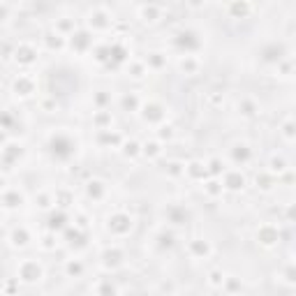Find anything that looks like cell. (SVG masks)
Returning <instances> with one entry per match:
<instances>
[{
  "label": "cell",
  "instance_id": "obj_1",
  "mask_svg": "<svg viewBox=\"0 0 296 296\" xmlns=\"http://www.w3.org/2000/svg\"><path fill=\"white\" fill-rule=\"evenodd\" d=\"M42 266L35 259H23L19 264V280H23V282H37V280H42Z\"/></svg>",
  "mask_w": 296,
  "mask_h": 296
},
{
  "label": "cell",
  "instance_id": "obj_2",
  "mask_svg": "<svg viewBox=\"0 0 296 296\" xmlns=\"http://www.w3.org/2000/svg\"><path fill=\"white\" fill-rule=\"evenodd\" d=\"M132 225H134V220H132V215L127 213H116L109 218V231L116 236H125L127 231H132Z\"/></svg>",
  "mask_w": 296,
  "mask_h": 296
},
{
  "label": "cell",
  "instance_id": "obj_3",
  "mask_svg": "<svg viewBox=\"0 0 296 296\" xmlns=\"http://www.w3.org/2000/svg\"><path fill=\"white\" fill-rule=\"evenodd\" d=\"M222 187H225V190H234V192L243 190V187H245V176L238 169L222 171Z\"/></svg>",
  "mask_w": 296,
  "mask_h": 296
},
{
  "label": "cell",
  "instance_id": "obj_4",
  "mask_svg": "<svg viewBox=\"0 0 296 296\" xmlns=\"http://www.w3.org/2000/svg\"><path fill=\"white\" fill-rule=\"evenodd\" d=\"M278 238H280V231H278V227H273V225H264L257 229V241L262 243V245L271 248L278 243Z\"/></svg>",
  "mask_w": 296,
  "mask_h": 296
},
{
  "label": "cell",
  "instance_id": "obj_5",
  "mask_svg": "<svg viewBox=\"0 0 296 296\" xmlns=\"http://www.w3.org/2000/svg\"><path fill=\"white\" fill-rule=\"evenodd\" d=\"M14 90H17V95H21V97H28V95L35 93V81L33 77H28V74H19V79L14 81Z\"/></svg>",
  "mask_w": 296,
  "mask_h": 296
},
{
  "label": "cell",
  "instance_id": "obj_6",
  "mask_svg": "<svg viewBox=\"0 0 296 296\" xmlns=\"http://www.w3.org/2000/svg\"><path fill=\"white\" fill-rule=\"evenodd\" d=\"M35 56H37V49H35L33 44H26V42H23L21 46H17V51H14V58H17V63H23V65H28V63H35Z\"/></svg>",
  "mask_w": 296,
  "mask_h": 296
},
{
  "label": "cell",
  "instance_id": "obj_7",
  "mask_svg": "<svg viewBox=\"0 0 296 296\" xmlns=\"http://www.w3.org/2000/svg\"><path fill=\"white\" fill-rule=\"evenodd\" d=\"M90 28H109L111 23H114V19L109 17V12H105V10H95V12H90Z\"/></svg>",
  "mask_w": 296,
  "mask_h": 296
},
{
  "label": "cell",
  "instance_id": "obj_8",
  "mask_svg": "<svg viewBox=\"0 0 296 296\" xmlns=\"http://www.w3.org/2000/svg\"><path fill=\"white\" fill-rule=\"evenodd\" d=\"M289 169V162H287L282 155H273L269 162V174L271 176H280V174H285V171Z\"/></svg>",
  "mask_w": 296,
  "mask_h": 296
},
{
  "label": "cell",
  "instance_id": "obj_9",
  "mask_svg": "<svg viewBox=\"0 0 296 296\" xmlns=\"http://www.w3.org/2000/svg\"><path fill=\"white\" fill-rule=\"evenodd\" d=\"M190 253L194 255V257L204 259V257H209L211 255V245L206 241H202V238H194V241L190 243Z\"/></svg>",
  "mask_w": 296,
  "mask_h": 296
},
{
  "label": "cell",
  "instance_id": "obj_10",
  "mask_svg": "<svg viewBox=\"0 0 296 296\" xmlns=\"http://www.w3.org/2000/svg\"><path fill=\"white\" fill-rule=\"evenodd\" d=\"M12 245H17V248H26L28 243H30V234L26 231V227H19V229L12 231Z\"/></svg>",
  "mask_w": 296,
  "mask_h": 296
},
{
  "label": "cell",
  "instance_id": "obj_11",
  "mask_svg": "<svg viewBox=\"0 0 296 296\" xmlns=\"http://www.w3.org/2000/svg\"><path fill=\"white\" fill-rule=\"evenodd\" d=\"M178 65H181V70L185 72V74H197V67H199V61L197 58H194V56H183L181 58V63H178Z\"/></svg>",
  "mask_w": 296,
  "mask_h": 296
},
{
  "label": "cell",
  "instance_id": "obj_12",
  "mask_svg": "<svg viewBox=\"0 0 296 296\" xmlns=\"http://www.w3.org/2000/svg\"><path fill=\"white\" fill-rule=\"evenodd\" d=\"M231 155H234V162H248L250 160V148H248V143H236L234 151H231Z\"/></svg>",
  "mask_w": 296,
  "mask_h": 296
},
{
  "label": "cell",
  "instance_id": "obj_13",
  "mask_svg": "<svg viewBox=\"0 0 296 296\" xmlns=\"http://www.w3.org/2000/svg\"><path fill=\"white\" fill-rule=\"evenodd\" d=\"M185 174L187 176L197 174V178H206V176H209V169H206V165H202V162H190V165L185 167Z\"/></svg>",
  "mask_w": 296,
  "mask_h": 296
},
{
  "label": "cell",
  "instance_id": "obj_14",
  "mask_svg": "<svg viewBox=\"0 0 296 296\" xmlns=\"http://www.w3.org/2000/svg\"><path fill=\"white\" fill-rule=\"evenodd\" d=\"M238 111H241L243 116H255L259 109H257V105H255L250 97H243L241 102H238Z\"/></svg>",
  "mask_w": 296,
  "mask_h": 296
},
{
  "label": "cell",
  "instance_id": "obj_15",
  "mask_svg": "<svg viewBox=\"0 0 296 296\" xmlns=\"http://www.w3.org/2000/svg\"><path fill=\"white\" fill-rule=\"evenodd\" d=\"M107 192V185L102 181H90L88 183V194L95 199H102V194Z\"/></svg>",
  "mask_w": 296,
  "mask_h": 296
},
{
  "label": "cell",
  "instance_id": "obj_16",
  "mask_svg": "<svg viewBox=\"0 0 296 296\" xmlns=\"http://www.w3.org/2000/svg\"><path fill=\"white\" fill-rule=\"evenodd\" d=\"M141 153L143 155H151V158H155V155H160L162 153V143L160 141H151V143H143V148H141Z\"/></svg>",
  "mask_w": 296,
  "mask_h": 296
},
{
  "label": "cell",
  "instance_id": "obj_17",
  "mask_svg": "<svg viewBox=\"0 0 296 296\" xmlns=\"http://www.w3.org/2000/svg\"><path fill=\"white\" fill-rule=\"evenodd\" d=\"M209 285L211 287H225V273L222 271H211V275H209Z\"/></svg>",
  "mask_w": 296,
  "mask_h": 296
},
{
  "label": "cell",
  "instance_id": "obj_18",
  "mask_svg": "<svg viewBox=\"0 0 296 296\" xmlns=\"http://www.w3.org/2000/svg\"><path fill=\"white\" fill-rule=\"evenodd\" d=\"M141 17H143V21H155V17H158V10H155L153 5H143L141 7Z\"/></svg>",
  "mask_w": 296,
  "mask_h": 296
},
{
  "label": "cell",
  "instance_id": "obj_19",
  "mask_svg": "<svg viewBox=\"0 0 296 296\" xmlns=\"http://www.w3.org/2000/svg\"><path fill=\"white\" fill-rule=\"evenodd\" d=\"M234 12H241V17H245L250 7H248V0H234V5H231V14Z\"/></svg>",
  "mask_w": 296,
  "mask_h": 296
},
{
  "label": "cell",
  "instance_id": "obj_20",
  "mask_svg": "<svg viewBox=\"0 0 296 296\" xmlns=\"http://www.w3.org/2000/svg\"><path fill=\"white\" fill-rule=\"evenodd\" d=\"M67 271H70V273H74V275H79L83 271L81 262H77V259H74V262H70V264H67Z\"/></svg>",
  "mask_w": 296,
  "mask_h": 296
},
{
  "label": "cell",
  "instance_id": "obj_21",
  "mask_svg": "<svg viewBox=\"0 0 296 296\" xmlns=\"http://www.w3.org/2000/svg\"><path fill=\"white\" fill-rule=\"evenodd\" d=\"M291 127H294V125H291V121H287L285 127H282V134L287 137V141H291Z\"/></svg>",
  "mask_w": 296,
  "mask_h": 296
},
{
  "label": "cell",
  "instance_id": "obj_22",
  "mask_svg": "<svg viewBox=\"0 0 296 296\" xmlns=\"http://www.w3.org/2000/svg\"><path fill=\"white\" fill-rule=\"evenodd\" d=\"M5 19H7V7H5V5H0V23L5 21Z\"/></svg>",
  "mask_w": 296,
  "mask_h": 296
},
{
  "label": "cell",
  "instance_id": "obj_23",
  "mask_svg": "<svg viewBox=\"0 0 296 296\" xmlns=\"http://www.w3.org/2000/svg\"><path fill=\"white\" fill-rule=\"evenodd\" d=\"M0 225H3V213H0Z\"/></svg>",
  "mask_w": 296,
  "mask_h": 296
}]
</instances>
